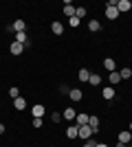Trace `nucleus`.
I'll return each mask as SVG.
<instances>
[{"mask_svg": "<svg viewBox=\"0 0 132 147\" xmlns=\"http://www.w3.org/2000/svg\"><path fill=\"white\" fill-rule=\"evenodd\" d=\"M68 24L73 26V29H77V26L82 24V20H79V18H70V20H68Z\"/></svg>", "mask_w": 132, "mask_h": 147, "instance_id": "393cba45", "label": "nucleus"}, {"mask_svg": "<svg viewBox=\"0 0 132 147\" xmlns=\"http://www.w3.org/2000/svg\"><path fill=\"white\" fill-rule=\"evenodd\" d=\"M9 94H11V99H18V97H20V90L13 86V88H9Z\"/></svg>", "mask_w": 132, "mask_h": 147, "instance_id": "a878e982", "label": "nucleus"}, {"mask_svg": "<svg viewBox=\"0 0 132 147\" xmlns=\"http://www.w3.org/2000/svg\"><path fill=\"white\" fill-rule=\"evenodd\" d=\"M64 13L68 16V20H70V18H75V7L70 5V2H66V5H64Z\"/></svg>", "mask_w": 132, "mask_h": 147, "instance_id": "aec40b11", "label": "nucleus"}, {"mask_svg": "<svg viewBox=\"0 0 132 147\" xmlns=\"http://www.w3.org/2000/svg\"><path fill=\"white\" fill-rule=\"evenodd\" d=\"M88 119H90V117H88L86 112H77V117H75V125H77V127H82V125H88Z\"/></svg>", "mask_w": 132, "mask_h": 147, "instance_id": "20e7f679", "label": "nucleus"}, {"mask_svg": "<svg viewBox=\"0 0 132 147\" xmlns=\"http://www.w3.org/2000/svg\"><path fill=\"white\" fill-rule=\"evenodd\" d=\"M104 68H106L108 73H112V70H117V64H114L112 57H108V59H104Z\"/></svg>", "mask_w": 132, "mask_h": 147, "instance_id": "2eb2a0df", "label": "nucleus"}, {"mask_svg": "<svg viewBox=\"0 0 132 147\" xmlns=\"http://www.w3.org/2000/svg\"><path fill=\"white\" fill-rule=\"evenodd\" d=\"M51 121H53V123H60V121H62V114H60V112H53V114H51Z\"/></svg>", "mask_w": 132, "mask_h": 147, "instance_id": "bb28decb", "label": "nucleus"}, {"mask_svg": "<svg viewBox=\"0 0 132 147\" xmlns=\"http://www.w3.org/2000/svg\"><path fill=\"white\" fill-rule=\"evenodd\" d=\"M95 147H108V145H106V143H97Z\"/></svg>", "mask_w": 132, "mask_h": 147, "instance_id": "7c9ffc66", "label": "nucleus"}, {"mask_svg": "<svg viewBox=\"0 0 132 147\" xmlns=\"http://www.w3.org/2000/svg\"><path fill=\"white\" fill-rule=\"evenodd\" d=\"M119 75H121V79H130L132 77V68H121Z\"/></svg>", "mask_w": 132, "mask_h": 147, "instance_id": "b1692460", "label": "nucleus"}, {"mask_svg": "<svg viewBox=\"0 0 132 147\" xmlns=\"http://www.w3.org/2000/svg\"><path fill=\"white\" fill-rule=\"evenodd\" d=\"M88 84H90V86H99V84H101V75L90 73V79H88Z\"/></svg>", "mask_w": 132, "mask_h": 147, "instance_id": "412c9836", "label": "nucleus"}, {"mask_svg": "<svg viewBox=\"0 0 132 147\" xmlns=\"http://www.w3.org/2000/svg\"><path fill=\"white\" fill-rule=\"evenodd\" d=\"M16 42H20L22 46H31V42H29V35H26V31H22V33H16Z\"/></svg>", "mask_w": 132, "mask_h": 147, "instance_id": "39448f33", "label": "nucleus"}, {"mask_svg": "<svg viewBox=\"0 0 132 147\" xmlns=\"http://www.w3.org/2000/svg\"><path fill=\"white\" fill-rule=\"evenodd\" d=\"M33 127H42V119H33Z\"/></svg>", "mask_w": 132, "mask_h": 147, "instance_id": "c85d7f7f", "label": "nucleus"}, {"mask_svg": "<svg viewBox=\"0 0 132 147\" xmlns=\"http://www.w3.org/2000/svg\"><path fill=\"white\" fill-rule=\"evenodd\" d=\"M101 94H104V99H106V101H112V99H114V88H112V86H106L104 90H101Z\"/></svg>", "mask_w": 132, "mask_h": 147, "instance_id": "9d476101", "label": "nucleus"}, {"mask_svg": "<svg viewBox=\"0 0 132 147\" xmlns=\"http://www.w3.org/2000/svg\"><path fill=\"white\" fill-rule=\"evenodd\" d=\"M9 51H11V55H22V51H24V46H22L20 42H11Z\"/></svg>", "mask_w": 132, "mask_h": 147, "instance_id": "6e6552de", "label": "nucleus"}, {"mask_svg": "<svg viewBox=\"0 0 132 147\" xmlns=\"http://www.w3.org/2000/svg\"><path fill=\"white\" fill-rule=\"evenodd\" d=\"M51 31H53V35H62L64 33V24L62 22H51Z\"/></svg>", "mask_w": 132, "mask_h": 147, "instance_id": "9b49d317", "label": "nucleus"}, {"mask_svg": "<svg viewBox=\"0 0 132 147\" xmlns=\"http://www.w3.org/2000/svg\"><path fill=\"white\" fill-rule=\"evenodd\" d=\"M68 97H70V101H82V99H84V92L79 90V88H70V90H68Z\"/></svg>", "mask_w": 132, "mask_h": 147, "instance_id": "423d86ee", "label": "nucleus"}, {"mask_svg": "<svg viewBox=\"0 0 132 147\" xmlns=\"http://www.w3.org/2000/svg\"><path fill=\"white\" fill-rule=\"evenodd\" d=\"M128 132H132V123H130V127H128Z\"/></svg>", "mask_w": 132, "mask_h": 147, "instance_id": "473e14b6", "label": "nucleus"}, {"mask_svg": "<svg viewBox=\"0 0 132 147\" xmlns=\"http://www.w3.org/2000/svg\"><path fill=\"white\" fill-rule=\"evenodd\" d=\"M13 108H16V110H24V108H26V101H24V97L13 99Z\"/></svg>", "mask_w": 132, "mask_h": 147, "instance_id": "dca6fc26", "label": "nucleus"}, {"mask_svg": "<svg viewBox=\"0 0 132 147\" xmlns=\"http://www.w3.org/2000/svg\"><path fill=\"white\" fill-rule=\"evenodd\" d=\"M95 145H97V143H95V141H93V138H88V141H86V143H84V147H95Z\"/></svg>", "mask_w": 132, "mask_h": 147, "instance_id": "cd10ccee", "label": "nucleus"}, {"mask_svg": "<svg viewBox=\"0 0 132 147\" xmlns=\"http://www.w3.org/2000/svg\"><path fill=\"white\" fill-rule=\"evenodd\" d=\"M24 29H26V22H24V20H16V22H13V31H16V33H22Z\"/></svg>", "mask_w": 132, "mask_h": 147, "instance_id": "f3484780", "label": "nucleus"}, {"mask_svg": "<svg viewBox=\"0 0 132 147\" xmlns=\"http://www.w3.org/2000/svg\"><path fill=\"white\" fill-rule=\"evenodd\" d=\"M106 18H108V20H117V18H119L117 0H108V7H106Z\"/></svg>", "mask_w": 132, "mask_h": 147, "instance_id": "f257e3e1", "label": "nucleus"}, {"mask_svg": "<svg viewBox=\"0 0 132 147\" xmlns=\"http://www.w3.org/2000/svg\"><path fill=\"white\" fill-rule=\"evenodd\" d=\"M108 81H110V86H114V84H119V81H121V75L117 73V70H112V73L108 75Z\"/></svg>", "mask_w": 132, "mask_h": 147, "instance_id": "a211bd4d", "label": "nucleus"}, {"mask_svg": "<svg viewBox=\"0 0 132 147\" xmlns=\"http://www.w3.org/2000/svg\"><path fill=\"white\" fill-rule=\"evenodd\" d=\"M117 9H119V13H126V11L132 9V2L130 0H119V2H117Z\"/></svg>", "mask_w": 132, "mask_h": 147, "instance_id": "0eeeda50", "label": "nucleus"}, {"mask_svg": "<svg viewBox=\"0 0 132 147\" xmlns=\"http://www.w3.org/2000/svg\"><path fill=\"white\" fill-rule=\"evenodd\" d=\"M5 129H7V127H5V123H0V134H5Z\"/></svg>", "mask_w": 132, "mask_h": 147, "instance_id": "c756f323", "label": "nucleus"}, {"mask_svg": "<svg viewBox=\"0 0 132 147\" xmlns=\"http://www.w3.org/2000/svg\"><path fill=\"white\" fill-rule=\"evenodd\" d=\"M132 138V132H128V129H123V132H119V143H123V145H128Z\"/></svg>", "mask_w": 132, "mask_h": 147, "instance_id": "ddd939ff", "label": "nucleus"}, {"mask_svg": "<svg viewBox=\"0 0 132 147\" xmlns=\"http://www.w3.org/2000/svg\"><path fill=\"white\" fill-rule=\"evenodd\" d=\"M88 29L93 31V33H97V31L101 29V24H99V20H90V22H88Z\"/></svg>", "mask_w": 132, "mask_h": 147, "instance_id": "5701e85b", "label": "nucleus"}, {"mask_svg": "<svg viewBox=\"0 0 132 147\" xmlns=\"http://www.w3.org/2000/svg\"><path fill=\"white\" fill-rule=\"evenodd\" d=\"M88 125H90V129H93V134L99 132V119H97V117H90V119H88Z\"/></svg>", "mask_w": 132, "mask_h": 147, "instance_id": "4468645a", "label": "nucleus"}, {"mask_svg": "<svg viewBox=\"0 0 132 147\" xmlns=\"http://www.w3.org/2000/svg\"><path fill=\"white\" fill-rule=\"evenodd\" d=\"M75 117H77V112L73 110V108H66V110L62 112V119H66V121H75Z\"/></svg>", "mask_w": 132, "mask_h": 147, "instance_id": "f8f14e48", "label": "nucleus"}, {"mask_svg": "<svg viewBox=\"0 0 132 147\" xmlns=\"http://www.w3.org/2000/svg\"><path fill=\"white\" fill-rule=\"evenodd\" d=\"M86 7H75V18H79V20H84L86 18Z\"/></svg>", "mask_w": 132, "mask_h": 147, "instance_id": "4be33fe9", "label": "nucleus"}, {"mask_svg": "<svg viewBox=\"0 0 132 147\" xmlns=\"http://www.w3.org/2000/svg\"><path fill=\"white\" fill-rule=\"evenodd\" d=\"M77 79L79 81H88L90 79V70H88V68H82V70L77 73Z\"/></svg>", "mask_w": 132, "mask_h": 147, "instance_id": "6ab92c4d", "label": "nucleus"}, {"mask_svg": "<svg viewBox=\"0 0 132 147\" xmlns=\"http://www.w3.org/2000/svg\"><path fill=\"white\" fill-rule=\"evenodd\" d=\"M31 114H33V119H42L44 114H46V108H44L42 103H35L31 108Z\"/></svg>", "mask_w": 132, "mask_h": 147, "instance_id": "7ed1b4c3", "label": "nucleus"}, {"mask_svg": "<svg viewBox=\"0 0 132 147\" xmlns=\"http://www.w3.org/2000/svg\"><path fill=\"white\" fill-rule=\"evenodd\" d=\"M77 134H79V127H77V125H68V127H66V138L73 141V138H77Z\"/></svg>", "mask_w": 132, "mask_h": 147, "instance_id": "1a4fd4ad", "label": "nucleus"}, {"mask_svg": "<svg viewBox=\"0 0 132 147\" xmlns=\"http://www.w3.org/2000/svg\"><path fill=\"white\" fill-rule=\"evenodd\" d=\"M117 147H128V145H123V143H117Z\"/></svg>", "mask_w": 132, "mask_h": 147, "instance_id": "2f4dec72", "label": "nucleus"}, {"mask_svg": "<svg viewBox=\"0 0 132 147\" xmlns=\"http://www.w3.org/2000/svg\"><path fill=\"white\" fill-rule=\"evenodd\" d=\"M77 138H82V141L93 138V129H90V125H82V127H79V134H77Z\"/></svg>", "mask_w": 132, "mask_h": 147, "instance_id": "f03ea898", "label": "nucleus"}]
</instances>
